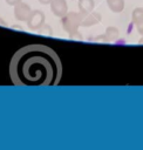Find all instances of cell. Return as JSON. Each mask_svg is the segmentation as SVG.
<instances>
[{
	"label": "cell",
	"instance_id": "52a82bcc",
	"mask_svg": "<svg viewBox=\"0 0 143 150\" xmlns=\"http://www.w3.org/2000/svg\"><path fill=\"white\" fill-rule=\"evenodd\" d=\"M107 4L109 8L115 13H120L124 8V0H107Z\"/></svg>",
	"mask_w": 143,
	"mask_h": 150
},
{
	"label": "cell",
	"instance_id": "7a4b0ae2",
	"mask_svg": "<svg viewBox=\"0 0 143 150\" xmlns=\"http://www.w3.org/2000/svg\"><path fill=\"white\" fill-rule=\"evenodd\" d=\"M62 18H63L62 19V27L64 28L66 32H68L73 36L74 33L77 30V27L81 25V14L70 12Z\"/></svg>",
	"mask_w": 143,
	"mask_h": 150
},
{
	"label": "cell",
	"instance_id": "7c38bea8",
	"mask_svg": "<svg viewBox=\"0 0 143 150\" xmlns=\"http://www.w3.org/2000/svg\"><path fill=\"white\" fill-rule=\"evenodd\" d=\"M21 0H6V2L8 4V5H11V6H15L16 4H19Z\"/></svg>",
	"mask_w": 143,
	"mask_h": 150
},
{
	"label": "cell",
	"instance_id": "8992f818",
	"mask_svg": "<svg viewBox=\"0 0 143 150\" xmlns=\"http://www.w3.org/2000/svg\"><path fill=\"white\" fill-rule=\"evenodd\" d=\"M84 15L81 14V25L82 26H91V25H95L100 21V15L98 14H95V13H83Z\"/></svg>",
	"mask_w": 143,
	"mask_h": 150
},
{
	"label": "cell",
	"instance_id": "277c9868",
	"mask_svg": "<svg viewBox=\"0 0 143 150\" xmlns=\"http://www.w3.org/2000/svg\"><path fill=\"white\" fill-rule=\"evenodd\" d=\"M32 11H30V7L25 4V2H19L15 5V9H14V15L18 20L20 21H27L29 15H30Z\"/></svg>",
	"mask_w": 143,
	"mask_h": 150
},
{
	"label": "cell",
	"instance_id": "30bf717a",
	"mask_svg": "<svg viewBox=\"0 0 143 150\" xmlns=\"http://www.w3.org/2000/svg\"><path fill=\"white\" fill-rule=\"evenodd\" d=\"M142 19H143V9L142 8H136L134 11V13H132V20H134V22L136 23V22H138Z\"/></svg>",
	"mask_w": 143,
	"mask_h": 150
},
{
	"label": "cell",
	"instance_id": "8fae6325",
	"mask_svg": "<svg viewBox=\"0 0 143 150\" xmlns=\"http://www.w3.org/2000/svg\"><path fill=\"white\" fill-rule=\"evenodd\" d=\"M136 25H137V29H138L139 34H142V35H143V19H142V20H139L138 22H136Z\"/></svg>",
	"mask_w": 143,
	"mask_h": 150
},
{
	"label": "cell",
	"instance_id": "ba28073f",
	"mask_svg": "<svg viewBox=\"0 0 143 150\" xmlns=\"http://www.w3.org/2000/svg\"><path fill=\"white\" fill-rule=\"evenodd\" d=\"M79 8L82 13H89L94 8L93 0H79Z\"/></svg>",
	"mask_w": 143,
	"mask_h": 150
},
{
	"label": "cell",
	"instance_id": "4fadbf2b",
	"mask_svg": "<svg viewBox=\"0 0 143 150\" xmlns=\"http://www.w3.org/2000/svg\"><path fill=\"white\" fill-rule=\"evenodd\" d=\"M41 4H43V5H47V4H50V0H39Z\"/></svg>",
	"mask_w": 143,
	"mask_h": 150
},
{
	"label": "cell",
	"instance_id": "3957f363",
	"mask_svg": "<svg viewBox=\"0 0 143 150\" xmlns=\"http://www.w3.org/2000/svg\"><path fill=\"white\" fill-rule=\"evenodd\" d=\"M43 21H45V14L41 11H33L27 20V26L28 28L36 29L43 25Z\"/></svg>",
	"mask_w": 143,
	"mask_h": 150
},
{
	"label": "cell",
	"instance_id": "9c48e42d",
	"mask_svg": "<svg viewBox=\"0 0 143 150\" xmlns=\"http://www.w3.org/2000/svg\"><path fill=\"white\" fill-rule=\"evenodd\" d=\"M118 36V30L116 29V28H114V27H109L108 29H107V32H105V34H104V40L105 41H113L114 39H116Z\"/></svg>",
	"mask_w": 143,
	"mask_h": 150
},
{
	"label": "cell",
	"instance_id": "5b68a950",
	"mask_svg": "<svg viewBox=\"0 0 143 150\" xmlns=\"http://www.w3.org/2000/svg\"><path fill=\"white\" fill-rule=\"evenodd\" d=\"M50 9L56 16H64L68 11L66 0H50Z\"/></svg>",
	"mask_w": 143,
	"mask_h": 150
},
{
	"label": "cell",
	"instance_id": "6da1fadb",
	"mask_svg": "<svg viewBox=\"0 0 143 150\" xmlns=\"http://www.w3.org/2000/svg\"><path fill=\"white\" fill-rule=\"evenodd\" d=\"M9 75L15 86H55L61 80L62 64L52 48L34 43L14 53Z\"/></svg>",
	"mask_w": 143,
	"mask_h": 150
}]
</instances>
